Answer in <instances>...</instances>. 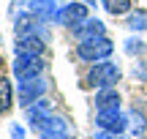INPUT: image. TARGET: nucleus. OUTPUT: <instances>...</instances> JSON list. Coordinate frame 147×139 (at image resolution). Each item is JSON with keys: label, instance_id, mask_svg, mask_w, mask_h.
I'll list each match as a JSON object with an SVG mask.
<instances>
[{"label": "nucleus", "instance_id": "nucleus-1", "mask_svg": "<svg viewBox=\"0 0 147 139\" xmlns=\"http://www.w3.org/2000/svg\"><path fill=\"white\" fill-rule=\"evenodd\" d=\"M123 79V71L117 63L112 60H101V63H93V68L84 76V85L93 87V90H104V87H117V82Z\"/></svg>", "mask_w": 147, "mask_h": 139}, {"label": "nucleus", "instance_id": "nucleus-2", "mask_svg": "<svg viewBox=\"0 0 147 139\" xmlns=\"http://www.w3.org/2000/svg\"><path fill=\"white\" fill-rule=\"evenodd\" d=\"M115 52V41L106 36H95L90 41H76V57L82 63H101L109 60V55Z\"/></svg>", "mask_w": 147, "mask_h": 139}, {"label": "nucleus", "instance_id": "nucleus-3", "mask_svg": "<svg viewBox=\"0 0 147 139\" xmlns=\"http://www.w3.org/2000/svg\"><path fill=\"white\" fill-rule=\"evenodd\" d=\"M11 71H14L16 82L36 79V76H41L47 71V60H44V55H14Z\"/></svg>", "mask_w": 147, "mask_h": 139}, {"label": "nucleus", "instance_id": "nucleus-4", "mask_svg": "<svg viewBox=\"0 0 147 139\" xmlns=\"http://www.w3.org/2000/svg\"><path fill=\"white\" fill-rule=\"evenodd\" d=\"M47 90H49V82L44 79V76L25 79V82H19V87H16V101H19L22 109H27L30 104H36V101H41V98H47Z\"/></svg>", "mask_w": 147, "mask_h": 139}, {"label": "nucleus", "instance_id": "nucleus-5", "mask_svg": "<svg viewBox=\"0 0 147 139\" xmlns=\"http://www.w3.org/2000/svg\"><path fill=\"white\" fill-rule=\"evenodd\" d=\"M90 16V5H84L82 0L79 3H65V5H60L57 11H55V16H52V22L55 25H60V27H76V25H82L84 19Z\"/></svg>", "mask_w": 147, "mask_h": 139}, {"label": "nucleus", "instance_id": "nucleus-6", "mask_svg": "<svg viewBox=\"0 0 147 139\" xmlns=\"http://www.w3.org/2000/svg\"><path fill=\"white\" fill-rule=\"evenodd\" d=\"M95 126L101 131L112 134H125L128 131V115L123 109H109V112H95Z\"/></svg>", "mask_w": 147, "mask_h": 139}, {"label": "nucleus", "instance_id": "nucleus-7", "mask_svg": "<svg viewBox=\"0 0 147 139\" xmlns=\"http://www.w3.org/2000/svg\"><path fill=\"white\" fill-rule=\"evenodd\" d=\"M52 115H55V109H52V101H49V98H41V101L30 104V107L25 109V120H27V126H30L33 131H38Z\"/></svg>", "mask_w": 147, "mask_h": 139}, {"label": "nucleus", "instance_id": "nucleus-8", "mask_svg": "<svg viewBox=\"0 0 147 139\" xmlns=\"http://www.w3.org/2000/svg\"><path fill=\"white\" fill-rule=\"evenodd\" d=\"M68 120L60 117V115H52L47 123L38 128V139H65L68 136Z\"/></svg>", "mask_w": 147, "mask_h": 139}, {"label": "nucleus", "instance_id": "nucleus-9", "mask_svg": "<svg viewBox=\"0 0 147 139\" xmlns=\"http://www.w3.org/2000/svg\"><path fill=\"white\" fill-rule=\"evenodd\" d=\"M47 52V38L41 36H16L14 55H44Z\"/></svg>", "mask_w": 147, "mask_h": 139}, {"label": "nucleus", "instance_id": "nucleus-10", "mask_svg": "<svg viewBox=\"0 0 147 139\" xmlns=\"http://www.w3.org/2000/svg\"><path fill=\"white\" fill-rule=\"evenodd\" d=\"M95 112H109V109H120L123 98H120V90L117 87H104V90H95Z\"/></svg>", "mask_w": 147, "mask_h": 139}, {"label": "nucleus", "instance_id": "nucleus-11", "mask_svg": "<svg viewBox=\"0 0 147 139\" xmlns=\"http://www.w3.org/2000/svg\"><path fill=\"white\" fill-rule=\"evenodd\" d=\"M106 27H104V22L101 19H95V16H87V19L82 22V25H76L74 27V38L76 41H90V38H95V36H106Z\"/></svg>", "mask_w": 147, "mask_h": 139}, {"label": "nucleus", "instance_id": "nucleus-12", "mask_svg": "<svg viewBox=\"0 0 147 139\" xmlns=\"http://www.w3.org/2000/svg\"><path fill=\"white\" fill-rule=\"evenodd\" d=\"M57 8L60 5L55 3V0H27V5H25L27 14L38 16V19H44V22H52V16H55Z\"/></svg>", "mask_w": 147, "mask_h": 139}, {"label": "nucleus", "instance_id": "nucleus-13", "mask_svg": "<svg viewBox=\"0 0 147 139\" xmlns=\"http://www.w3.org/2000/svg\"><path fill=\"white\" fill-rule=\"evenodd\" d=\"M14 107V85L8 76H0V115H5Z\"/></svg>", "mask_w": 147, "mask_h": 139}, {"label": "nucleus", "instance_id": "nucleus-14", "mask_svg": "<svg viewBox=\"0 0 147 139\" xmlns=\"http://www.w3.org/2000/svg\"><path fill=\"white\" fill-rule=\"evenodd\" d=\"M125 115H128V128L134 131V136H144V131H147V117L139 112L136 107H134V109H128Z\"/></svg>", "mask_w": 147, "mask_h": 139}, {"label": "nucleus", "instance_id": "nucleus-15", "mask_svg": "<svg viewBox=\"0 0 147 139\" xmlns=\"http://www.w3.org/2000/svg\"><path fill=\"white\" fill-rule=\"evenodd\" d=\"M131 3H134V0H101L104 11H106V14H112V16L128 14V11H131Z\"/></svg>", "mask_w": 147, "mask_h": 139}, {"label": "nucleus", "instance_id": "nucleus-16", "mask_svg": "<svg viewBox=\"0 0 147 139\" xmlns=\"http://www.w3.org/2000/svg\"><path fill=\"white\" fill-rule=\"evenodd\" d=\"M125 27L131 33H144L147 30V11H134V14L125 19Z\"/></svg>", "mask_w": 147, "mask_h": 139}, {"label": "nucleus", "instance_id": "nucleus-17", "mask_svg": "<svg viewBox=\"0 0 147 139\" xmlns=\"http://www.w3.org/2000/svg\"><path fill=\"white\" fill-rule=\"evenodd\" d=\"M123 49H125V55H131V57H139V55H142L147 47H144V41H142V38H125Z\"/></svg>", "mask_w": 147, "mask_h": 139}, {"label": "nucleus", "instance_id": "nucleus-18", "mask_svg": "<svg viewBox=\"0 0 147 139\" xmlns=\"http://www.w3.org/2000/svg\"><path fill=\"white\" fill-rule=\"evenodd\" d=\"M134 79L147 82V60H136V65H134Z\"/></svg>", "mask_w": 147, "mask_h": 139}, {"label": "nucleus", "instance_id": "nucleus-19", "mask_svg": "<svg viewBox=\"0 0 147 139\" xmlns=\"http://www.w3.org/2000/svg\"><path fill=\"white\" fill-rule=\"evenodd\" d=\"M93 139H123V134H112V131H95L93 134Z\"/></svg>", "mask_w": 147, "mask_h": 139}, {"label": "nucleus", "instance_id": "nucleus-20", "mask_svg": "<svg viewBox=\"0 0 147 139\" xmlns=\"http://www.w3.org/2000/svg\"><path fill=\"white\" fill-rule=\"evenodd\" d=\"M11 136L14 139H25V126L22 123H11Z\"/></svg>", "mask_w": 147, "mask_h": 139}, {"label": "nucleus", "instance_id": "nucleus-21", "mask_svg": "<svg viewBox=\"0 0 147 139\" xmlns=\"http://www.w3.org/2000/svg\"><path fill=\"white\" fill-rule=\"evenodd\" d=\"M84 5H90V8H95V0H82Z\"/></svg>", "mask_w": 147, "mask_h": 139}, {"label": "nucleus", "instance_id": "nucleus-22", "mask_svg": "<svg viewBox=\"0 0 147 139\" xmlns=\"http://www.w3.org/2000/svg\"><path fill=\"white\" fill-rule=\"evenodd\" d=\"M136 139H147V134H144V136H136Z\"/></svg>", "mask_w": 147, "mask_h": 139}, {"label": "nucleus", "instance_id": "nucleus-23", "mask_svg": "<svg viewBox=\"0 0 147 139\" xmlns=\"http://www.w3.org/2000/svg\"><path fill=\"white\" fill-rule=\"evenodd\" d=\"M0 65H3V55H0Z\"/></svg>", "mask_w": 147, "mask_h": 139}, {"label": "nucleus", "instance_id": "nucleus-24", "mask_svg": "<svg viewBox=\"0 0 147 139\" xmlns=\"http://www.w3.org/2000/svg\"><path fill=\"white\" fill-rule=\"evenodd\" d=\"M65 139H74V136H65Z\"/></svg>", "mask_w": 147, "mask_h": 139}]
</instances>
